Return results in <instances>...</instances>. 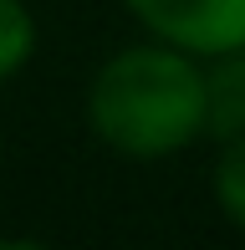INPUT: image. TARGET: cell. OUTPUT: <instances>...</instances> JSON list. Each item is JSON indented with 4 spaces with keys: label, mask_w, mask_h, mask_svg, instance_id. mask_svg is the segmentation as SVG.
I'll use <instances>...</instances> for the list:
<instances>
[{
    "label": "cell",
    "mask_w": 245,
    "mask_h": 250,
    "mask_svg": "<svg viewBox=\"0 0 245 250\" xmlns=\"http://www.w3.org/2000/svg\"><path fill=\"white\" fill-rule=\"evenodd\" d=\"M87 123L97 143L122 158H169L209 133L204 66L169 41L113 51L87 87Z\"/></svg>",
    "instance_id": "obj_1"
},
{
    "label": "cell",
    "mask_w": 245,
    "mask_h": 250,
    "mask_svg": "<svg viewBox=\"0 0 245 250\" xmlns=\"http://www.w3.org/2000/svg\"><path fill=\"white\" fill-rule=\"evenodd\" d=\"M148 36L209 62L245 46V0H122Z\"/></svg>",
    "instance_id": "obj_2"
},
{
    "label": "cell",
    "mask_w": 245,
    "mask_h": 250,
    "mask_svg": "<svg viewBox=\"0 0 245 250\" xmlns=\"http://www.w3.org/2000/svg\"><path fill=\"white\" fill-rule=\"evenodd\" d=\"M204 112H209V138H240L245 133V46L209 56L204 66Z\"/></svg>",
    "instance_id": "obj_3"
},
{
    "label": "cell",
    "mask_w": 245,
    "mask_h": 250,
    "mask_svg": "<svg viewBox=\"0 0 245 250\" xmlns=\"http://www.w3.org/2000/svg\"><path fill=\"white\" fill-rule=\"evenodd\" d=\"M36 56V16L26 0H0V82Z\"/></svg>",
    "instance_id": "obj_4"
},
{
    "label": "cell",
    "mask_w": 245,
    "mask_h": 250,
    "mask_svg": "<svg viewBox=\"0 0 245 250\" xmlns=\"http://www.w3.org/2000/svg\"><path fill=\"white\" fill-rule=\"evenodd\" d=\"M215 204L225 209L235 230H245V133L225 138V148L215 158Z\"/></svg>",
    "instance_id": "obj_5"
}]
</instances>
